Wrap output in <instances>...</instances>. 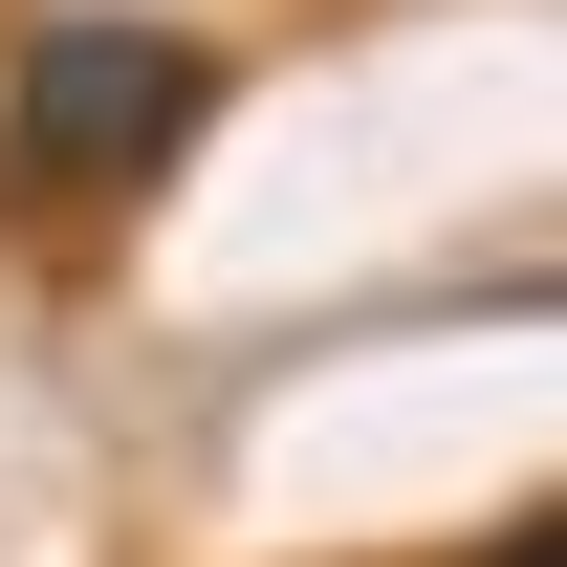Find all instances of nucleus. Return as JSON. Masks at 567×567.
<instances>
[{
  "instance_id": "nucleus-1",
  "label": "nucleus",
  "mask_w": 567,
  "mask_h": 567,
  "mask_svg": "<svg viewBox=\"0 0 567 567\" xmlns=\"http://www.w3.org/2000/svg\"><path fill=\"white\" fill-rule=\"evenodd\" d=\"M197 110H218V44L175 0H44L22 66H0V175L22 197H132V175L197 153Z\"/></svg>"
},
{
  "instance_id": "nucleus-2",
  "label": "nucleus",
  "mask_w": 567,
  "mask_h": 567,
  "mask_svg": "<svg viewBox=\"0 0 567 567\" xmlns=\"http://www.w3.org/2000/svg\"><path fill=\"white\" fill-rule=\"evenodd\" d=\"M502 567H546V524H524V546H502Z\"/></svg>"
}]
</instances>
